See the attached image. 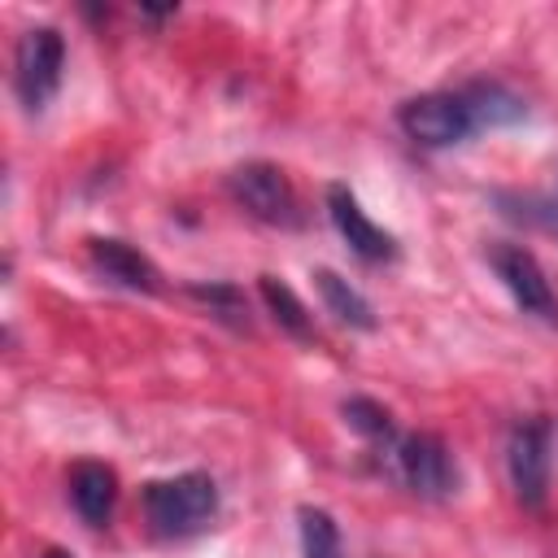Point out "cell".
<instances>
[{
	"label": "cell",
	"instance_id": "cell-14",
	"mask_svg": "<svg viewBox=\"0 0 558 558\" xmlns=\"http://www.w3.org/2000/svg\"><path fill=\"white\" fill-rule=\"evenodd\" d=\"M296 519H301V558H344L340 527H336V519L327 510L301 506Z\"/></svg>",
	"mask_w": 558,
	"mask_h": 558
},
{
	"label": "cell",
	"instance_id": "cell-1",
	"mask_svg": "<svg viewBox=\"0 0 558 558\" xmlns=\"http://www.w3.org/2000/svg\"><path fill=\"white\" fill-rule=\"evenodd\" d=\"M527 118V105L506 83H466L458 92H423L397 109L401 131L423 148H453L475 131L514 126Z\"/></svg>",
	"mask_w": 558,
	"mask_h": 558
},
{
	"label": "cell",
	"instance_id": "cell-9",
	"mask_svg": "<svg viewBox=\"0 0 558 558\" xmlns=\"http://www.w3.org/2000/svg\"><path fill=\"white\" fill-rule=\"evenodd\" d=\"M87 257H92L96 275H105L109 283H118L126 292H157L161 288V270L126 240L96 235V240H87Z\"/></svg>",
	"mask_w": 558,
	"mask_h": 558
},
{
	"label": "cell",
	"instance_id": "cell-7",
	"mask_svg": "<svg viewBox=\"0 0 558 558\" xmlns=\"http://www.w3.org/2000/svg\"><path fill=\"white\" fill-rule=\"evenodd\" d=\"M488 266L497 270V279L506 283V292L514 296V305L541 323H558V296L536 262L532 248L523 244H493L488 248Z\"/></svg>",
	"mask_w": 558,
	"mask_h": 558
},
{
	"label": "cell",
	"instance_id": "cell-10",
	"mask_svg": "<svg viewBox=\"0 0 558 558\" xmlns=\"http://www.w3.org/2000/svg\"><path fill=\"white\" fill-rule=\"evenodd\" d=\"M65 488H70V506L78 510V519L87 527H105L113 519V501H118V475H113V466L92 462V458L87 462H74Z\"/></svg>",
	"mask_w": 558,
	"mask_h": 558
},
{
	"label": "cell",
	"instance_id": "cell-3",
	"mask_svg": "<svg viewBox=\"0 0 558 558\" xmlns=\"http://www.w3.org/2000/svg\"><path fill=\"white\" fill-rule=\"evenodd\" d=\"M388 462H392V475L423 501H440L458 488V466H453V453L449 445L436 436V432H410V436H397L388 445Z\"/></svg>",
	"mask_w": 558,
	"mask_h": 558
},
{
	"label": "cell",
	"instance_id": "cell-8",
	"mask_svg": "<svg viewBox=\"0 0 558 558\" xmlns=\"http://www.w3.org/2000/svg\"><path fill=\"white\" fill-rule=\"evenodd\" d=\"M327 214L336 222V231L344 235V244L362 257V262H392L397 257V240L366 218V209L357 205V196L344 187V183H331L327 187Z\"/></svg>",
	"mask_w": 558,
	"mask_h": 558
},
{
	"label": "cell",
	"instance_id": "cell-5",
	"mask_svg": "<svg viewBox=\"0 0 558 558\" xmlns=\"http://www.w3.org/2000/svg\"><path fill=\"white\" fill-rule=\"evenodd\" d=\"M549 453H554V427L545 414L514 423V432L506 440V471H510L514 497L527 510H541L549 497Z\"/></svg>",
	"mask_w": 558,
	"mask_h": 558
},
{
	"label": "cell",
	"instance_id": "cell-16",
	"mask_svg": "<svg viewBox=\"0 0 558 558\" xmlns=\"http://www.w3.org/2000/svg\"><path fill=\"white\" fill-rule=\"evenodd\" d=\"M44 558H74V554H70V549H48Z\"/></svg>",
	"mask_w": 558,
	"mask_h": 558
},
{
	"label": "cell",
	"instance_id": "cell-6",
	"mask_svg": "<svg viewBox=\"0 0 558 558\" xmlns=\"http://www.w3.org/2000/svg\"><path fill=\"white\" fill-rule=\"evenodd\" d=\"M231 196L257 218V222H270V227H301V201H296V187L292 179L275 166V161H244L231 170L227 179Z\"/></svg>",
	"mask_w": 558,
	"mask_h": 558
},
{
	"label": "cell",
	"instance_id": "cell-13",
	"mask_svg": "<svg viewBox=\"0 0 558 558\" xmlns=\"http://www.w3.org/2000/svg\"><path fill=\"white\" fill-rule=\"evenodd\" d=\"M187 296L201 301L218 323H227L235 331H248V301L235 283H187Z\"/></svg>",
	"mask_w": 558,
	"mask_h": 558
},
{
	"label": "cell",
	"instance_id": "cell-11",
	"mask_svg": "<svg viewBox=\"0 0 558 558\" xmlns=\"http://www.w3.org/2000/svg\"><path fill=\"white\" fill-rule=\"evenodd\" d=\"M314 288H318V296H323V305H327V314H331L336 323L357 327V331H375V305H371L349 279H340L336 270L318 266V270H314Z\"/></svg>",
	"mask_w": 558,
	"mask_h": 558
},
{
	"label": "cell",
	"instance_id": "cell-2",
	"mask_svg": "<svg viewBox=\"0 0 558 558\" xmlns=\"http://www.w3.org/2000/svg\"><path fill=\"white\" fill-rule=\"evenodd\" d=\"M144 519L157 536H192L218 514V484L205 471H183L170 480H148L140 493Z\"/></svg>",
	"mask_w": 558,
	"mask_h": 558
},
{
	"label": "cell",
	"instance_id": "cell-12",
	"mask_svg": "<svg viewBox=\"0 0 558 558\" xmlns=\"http://www.w3.org/2000/svg\"><path fill=\"white\" fill-rule=\"evenodd\" d=\"M262 301H266V310L275 314V323L288 331V336H296V340H314V318H310V310L301 305V296L283 283V279H275V275H262Z\"/></svg>",
	"mask_w": 558,
	"mask_h": 558
},
{
	"label": "cell",
	"instance_id": "cell-15",
	"mask_svg": "<svg viewBox=\"0 0 558 558\" xmlns=\"http://www.w3.org/2000/svg\"><path fill=\"white\" fill-rule=\"evenodd\" d=\"M340 414H344V423H349L357 436H366V440H384V445L397 440L392 414H388L379 401H371V397H349V401L340 405Z\"/></svg>",
	"mask_w": 558,
	"mask_h": 558
},
{
	"label": "cell",
	"instance_id": "cell-4",
	"mask_svg": "<svg viewBox=\"0 0 558 558\" xmlns=\"http://www.w3.org/2000/svg\"><path fill=\"white\" fill-rule=\"evenodd\" d=\"M61 70H65V39L57 26H31L22 31L17 48H13V92L17 100L39 113L57 87H61Z\"/></svg>",
	"mask_w": 558,
	"mask_h": 558
}]
</instances>
